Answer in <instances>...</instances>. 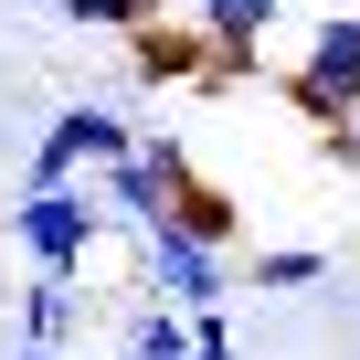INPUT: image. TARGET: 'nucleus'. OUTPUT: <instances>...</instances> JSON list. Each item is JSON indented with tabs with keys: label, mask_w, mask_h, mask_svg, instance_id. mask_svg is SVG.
Listing matches in <instances>:
<instances>
[{
	"label": "nucleus",
	"mask_w": 360,
	"mask_h": 360,
	"mask_svg": "<svg viewBox=\"0 0 360 360\" xmlns=\"http://www.w3.org/2000/svg\"><path fill=\"white\" fill-rule=\"evenodd\" d=\"M53 11H64L75 32H127V43H138V32H159V22L180 11V0H53Z\"/></svg>",
	"instance_id": "9d476101"
},
{
	"label": "nucleus",
	"mask_w": 360,
	"mask_h": 360,
	"mask_svg": "<svg viewBox=\"0 0 360 360\" xmlns=\"http://www.w3.org/2000/svg\"><path fill=\"white\" fill-rule=\"evenodd\" d=\"M328 138H349V117H360V11H328L318 32H307V64H297V85H286Z\"/></svg>",
	"instance_id": "7ed1b4c3"
},
{
	"label": "nucleus",
	"mask_w": 360,
	"mask_h": 360,
	"mask_svg": "<svg viewBox=\"0 0 360 360\" xmlns=\"http://www.w3.org/2000/svg\"><path fill=\"white\" fill-rule=\"evenodd\" d=\"M117 223H106V202H96V180H85V191H22L11 202V244L32 255V276H85V255L106 244Z\"/></svg>",
	"instance_id": "f257e3e1"
},
{
	"label": "nucleus",
	"mask_w": 360,
	"mask_h": 360,
	"mask_svg": "<svg viewBox=\"0 0 360 360\" xmlns=\"http://www.w3.org/2000/svg\"><path fill=\"white\" fill-rule=\"evenodd\" d=\"M106 360H191V318L159 297H117L106 307Z\"/></svg>",
	"instance_id": "39448f33"
},
{
	"label": "nucleus",
	"mask_w": 360,
	"mask_h": 360,
	"mask_svg": "<svg viewBox=\"0 0 360 360\" xmlns=\"http://www.w3.org/2000/svg\"><path fill=\"white\" fill-rule=\"evenodd\" d=\"M138 159H148V180H159L169 202H180V191H202V169H191V148H180V138H148Z\"/></svg>",
	"instance_id": "f8f14e48"
},
{
	"label": "nucleus",
	"mask_w": 360,
	"mask_h": 360,
	"mask_svg": "<svg viewBox=\"0 0 360 360\" xmlns=\"http://www.w3.org/2000/svg\"><path fill=\"white\" fill-rule=\"evenodd\" d=\"M328 265L307 255V244H265V255H244V286H265V297H307Z\"/></svg>",
	"instance_id": "9b49d317"
},
{
	"label": "nucleus",
	"mask_w": 360,
	"mask_h": 360,
	"mask_svg": "<svg viewBox=\"0 0 360 360\" xmlns=\"http://www.w3.org/2000/svg\"><path fill=\"white\" fill-rule=\"evenodd\" d=\"M85 286H64V276H32V297H22V349H43V360H85L75 339H85Z\"/></svg>",
	"instance_id": "423d86ee"
},
{
	"label": "nucleus",
	"mask_w": 360,
	"mask_h": 360,
	"mask_svg": "<svg viewBox=\"0 0 360 360\" xmlns=\"http://www.w3.org/2000/svg\"><path fill=\"white\" fill-rule=\"evenodd\" d=\"M127 75H138V85H191V75H223V64H212V43H202L191 22H159V32L127 43Z\"/></svg>",
	"instance_id": "0eeeda50"
},
{
	"label": "nucleus",
	"mask_w": 360,
	"mask_h": 360,
	"mask_svg": "<svg viewBox=\"0 0 360 360\" xmlns=\"http://www.w3.org/2000/svg\"><path fill=\"white\" fill-rule=\"evenodd\" d=\"M11 360H43V349H11Z\"/></svg>",
	"instance_id": "ddd939ff"
},
{
	"label": "nucleus",
	"mask_w": 360,
	"mask_h": 360,
	"mask_svg": "<svg viewBox=\"0 0 360 360\" xmlns=\"http://www.w3.org/2000/svg\"><path fill=\"white\" fill-rule=\"evenodd\" d=\"M169 233H191V244H212V255H244V202L233 191H180V212H169Z\"/></svg>",
	"instance_id": "1a4fd4ad"
},
{
	"label": "nucleus",
	"mask_w": 360,
	"mask_h": 360,
	"mask_svg": "<svg viewBox=\"0 0 360 360\" xmlns=\"http://www.w3.org/2000/svg\"><path fill=\"white\" fill-rule=\"evenodd\" d=\"M233 286H244V255H212V244H191V233H148V244H138V297H159V307H180V318L223 307Z\"/></svg>",
	"instance_id": "f03ea898"
},
{
	"label": "nucleus",
	"mask_w": 360,
	"mask_h": 360,
	"mask_svg": "<svg viewBox=\"0 0 360 360\" xmlns=\"http://www.w3.org/2000/svg\"><path fill=\"white\" fill-rule=\"evenodd\" d=\"M180 11H191V32L212 43V64H223V75H255V43L276 32L286 0H180Z\"/></svg>",
	"instance_id": "20e7f679"
},
{
	"label": "nucleus",
	"mask_w": 360,
	"mask_h": 360,
	"mask_svg": "<svg viewBox=\"0 0 360 360\" xmlns=\"http://www.w3.org/2000/svg\"><path fill=\"white\" fill-rule=\"evenodd\" d=\"M349 11H360V0H349Z\"/></svg>",
	"instance_id": "4468645a"
},
{
	"label": "nucleus",
	"mask_w": 360,
	"mask_h": 360,
	"mask_svg": "<svg viewBox=\"0 0 360 360\" xmlns=\"http://www.w3.org/2000/svg\"><path fill=\"white\" fill-rule=\"evenodd\" d=\"M96 202H106V223H117V233H138V244H148V233H169V212H180L159 180H148V159L106 169V180H96Z\"/></svg>",
	"instance_id": "6e6552de"
}]
</instances>
